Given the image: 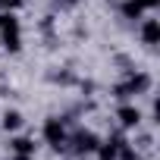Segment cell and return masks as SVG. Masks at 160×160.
Masks as SVG:
<instances>
[{"label": "cell", "instance_id": "277c9868", "mask_svg": "<svg viewBox=\"0 0 160 160\" xmlns=\"http://www.w3.org/2000/svg\"><path fill=\"white\" fill-rule=\"evenodd\" d=\"M116 119H119L122 129H138V126H141V110H138L135 104H122V107L116 110Z\"/></svg>", "mask_w": 160, "mask_h": 160}, {"label": "cell", "instance_id": "5bb4252c", "mask_svg": "<svg viewBox=\"0 0 160 160\" xmlns=\"http://www.w3.org/2000/svg\"><path fill=\"white\" fill-rule=\"evenodd\" d=\"M113 3H119V0H113Z\"/></svg>", "mask_w": 160, "mask_h": 160}, {"label": "cell", "instance_id": "8fae6325", "mask_svg": "<svg viewBox=\"0 0 160 160\" xmlns=\"http://www.w3.org/2000/svg\"><path fill=\"white\" fill-rule=\"evenodd\" d=\"M138 3H141L144 10H157V7H160V0H138Z\"/></svg>", "mask_w": 160, "mask_h": 160}, {"label": "cell", "instance_id": "6da1fadb", "mask_svg": "<svg viewBox=\"0 0 160 160\" xmlns=\"http://www.w3.org/2000/svg\"><path fill=\"white\" fill-rule=\"evenodd\" d=\"M148 88H151V75H148V72H135V75H129V82L116 85L113 91H116V98H119V101H129V98L144 94Z\"/></svg>", "mask_w": 160, "mask_h": 160}, {"label": "cell", "instance_id": "ba28073f", "mask_svg": "<svg viewBox=\"0 0 160 160\" xmlns=\"http://www.w3.org/2000/svg\"><path fill=\"white\" fill-rule=\"evenodd\" d=\"M22 122H25V119H22V113H19V110H7L3 116H0V126H3L7 132H19V129H22Z\"/></svg>", "mask_w": 160, "mask_h": 160}, {"label": "cell", "instance_id": "8992f818", "mask_svg": "<svg viewBox=\"0 0 160 160\" xmlns=\"http://www.w3.org/2000/svg\"><path fill=\"white\" fill-rule=\"evenodd\" d=\"M10 151H13V154H32V157H35L38 144H35V138H28V135H13V138H10Z\"/></svg>", "mask_w": 160, "mask_h": 160}, {"label": "cell", "instance_id": "7c38bea8", "mask_svg": "<svg viewBox=\"0 0 160 160\" xmlns=\"http://www.w3.org/2000/svg\"><path fill=\"white\" fill-rule=\"evenodd\" d=\"M13 160H35L32 154H13Z\"/></svg>", "mask_w": 160, "mask_h": 160}, {"label": "cell", "instance_id": "7a4b0ae2", "mask_svg": "<svg viewBox=\"0 0 160 160\" xmlns=\"http://www.w3.org/2000/svg\"><path fill=\"white\" fill-rule=\"evenodd\" d=\"M44 141H47L53 151H63V148L69 144V135H66V122H63L60 116H50V119H44Z\"/></svg>", "mask_w": 160, "mask_h": 160}, {"label": "cell", "instance_id": "52a82bcc", "mask_svg": "<svg viewBox=\"0 0 160 160\" xmlns=\"http://www.w3.org/2000/svg\"><path fill=\"white\" fill-rule=\"evenodd\" d=\"M119 3H122V7H119L122 19H132V22H135V19H144V7L138 3V0H119Z\"/></svg>", "mask_w": 160, "mask_h": 160}, {"label": "cell", "instance_id": "30bf717a", "mask_svg": "<svg viewBox=\"0 0 160 160\" xmlns=\"http://www.w3.org/2000/svg\"><path fill=\"white\" fill-rule=\"evenodd\" d=\"M116 160H141V154H138V148H135V144H129V141H126V144L119 148Z\"/></svg>", "mask_w": 160, "mask_h": 160}, {"label": "cell", "instance_id": "4fadbf2b", "mask_svg": "<svg viewBox=\"0 0 160 160\" xmlns=\"http://www.w3.org/2000/svg\"><path fill=\"white\" fill-rule=\"evenodd\" d=\"M78 3V0H63V7H75Z\"/></svg>", "mask_w": 160, "mask_h": 160}, {"label": "cell", "instance_id": "9c48e42d", "mask_svg": "<svg viewBox=\"0 0 160 160\" xmlns=\"http://www.w3.org/2000/svg\"><path fill=\"white\" fill-rule=\"evenodd\" d=\"M0 35H3V47H7V50H13V53H16V50L22 47V38H19V28H7V32H0Z\"/></svg>", "mask_w": 160, "mask_h": 160}, {"label": "cell", "instance_id": "5b68a950", "mask_svg": "<svg viewBox=\"0 0 160 160\" xmlns=\"http://www.w3.org/2000/svg\"><path fill=\"white\" fill-rule=\"evenodd\" d=\"M141 41L148 47L160 44V19H141Z\"/></svg>", "mask_w": 160, "mask_h": 160}, {"label": "cell", "instance_id": "3957f363", "mask_svg": "<svg viewBox=\"0 0 160 160\" xmlns=\"http://www.w3.org/2000/svg\"><path fill=\"white\" fill-rule=\"evenodd\" d=\"M69 141H72V151H75V154H94L98 144H101V138H98L91 129H78Z\"/></svg>", "mask_w": 160, "mask_h": 160}]
</instances>
